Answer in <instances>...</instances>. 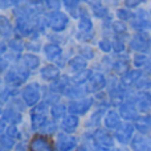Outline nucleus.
Returning a JSON list of instances; mask_svg holds the SVG:
<instances>
[{
    "mask_svg": "<svg viewBox=\"0 0 151 151\" xmlns=\"http://www.w3.org/2000/svg\"><path fill=\"white\" fill-rule=\"evenodd\" d=\"M150 47V41H149V37L143 33H139V35H135L133 37L130 42V48L133 50L138 53H142V52H146Z\"/></svg>",
    "mask_w": 151,
    "mask_h": 151,
    "instance_id": "12",
    "label": "nucleus"
},
{
    "mask_svg": "<svg viewBox=\"0 0 151 151\" xmlns=\"http://www.w3.org/2000/svg\"><path fill=\"white\" fill-rule=\"evenodd\" d=\"M133 27L138 31H147V29H151V21L149 19V15H147L146 11L141 9L137 12L135 17L133 20Z\"/></svg>",
    "mask_w": 151,
    "mask_h": 151,
    "instance_id": "11",
    "label": "nucleus"
},
{
    "mask_svg": "<svg viewBox=\"0 0 151 151\" xmlns=\"http://www.w3.org/2000/svg\"><path fill=\"white\" fill-rule=\"evenodd\" d=\"M21 96L25 102V105L28 106H36L37 102L40 101V97H41V89H40L39 83H29L21 91Z\"/></svg>",
    "mask_w": 151,
    "mask_h": 151,
    "instance_id": "3",
    "label": "nucleus"
},
{
    "mask_svg": "<svg viewBox=\"0 0 151 151\" xmlns=\"http://www.w3.org/2000/svg\"><path fill=\"white\" fill-rule=\"evenodd\" d=\"M135 86L141 90H146V89H150L151 88V81L149 78H145V77H141L138 81H137Z\"/></svg>",
    "mask_w": 151,
    "mask_h": 151,
    "instance_id": "35",
    "label": "nucleus"
},
{
    "mask_svg": "<svg viewBox=\"0 0 151 151\" xmlns=\"http://www.w3.org/2000/svg\"><path fill=\"white\" fill-rule=\"evenodd\" d=\"M20 63L23 66H25L27 69H36L40 64V60L36 55H24L23 57L20 58Z\"/></svg>",
    "mask_w": 151,
    "mask_h": 151,
    "instance_id": "21",
    "label": "nucleus"
},
{
    "mask_svg": "<svg viewBox=\"0 0 151 151\" xmlns=\"http://www.w3.org/2000/svg\"><path fill=\"white\" fill-rule=\"evenodd\" d=\"M137 129L139 130V133L143 135L151 137V117L146 115V117H141L137 119Z\"/></svg>",
    "mask_w": 151,
    "mask_h": 151,
    "instance_id": "19",
    "label": "nucleus"
},
{
    "mask_svg": "<svg viewBox=\"0 0 151 151\" xmlns=\"http://www.w3.org/2000/svg\"><path fill=\"white\" fill-rule=\"evenodd\" d=\"M93 13L97 17H105L107 15V9L99 3H94L93 4Z\"/></svg>",
    "mask_w": 151,
    "mask_h": 151,
    "instance_id": "32",
    "label": "nucleus"
},
{
    "mask_svg": "<svg viewBox=\"0 0 151 151\" xmlns=\"http://www.w3.org/2000/svg\"><path fill=\"white\" fill-rule=\"evenodd\" d=\"M111 151H122V150H119V149H114V150H111Z\"/></svg>",
    "mask_w": 151,
    "mask_h": 151,
    "instance_id": "50",
    "label": "nucleus"
},
{
    "mask_svg": "<svg viewBox=\"0 0 151 151\" xmlns=\"http://www.w3.org/2000/svg\"><path fill=\"white\" fill-rule=\"evenodd\" d=\"M70 69L74 72H82L85 70L86 68V58H82V57H74L73 60L70 61Z\"/></svg>",
    "mask_w": 151,
    "mask_h": 151,
    "instance_id": "26",
    "label": "nucleus"
},
{
    "mask_svg": "<svg viewBox=\"0 0 151 151\" xmlns=\"http://www.w3.org/2000/svg\"><path fill=\"white\" fill-rule=\"evenodd\" d=\"M5 66H7V61H5L4 58H3V60H1V70H4Z\"/></svg>",
    "mask_w": 151,
    "mask_h": 151,
    "instance_id": "48",
    "label": "nucleus"
},
{
    "mask_svg": "<svg viewBox=\"0 0 151 151\" xmlns=\"http://www.w3.org/2000/svg\"><path fill=\"white\" fill-rule=\"evenodd\" d=\"M9 47H11V49H12L13 52H21L23 48H24V45H23V42H21L20 40H11Z\"/></svg>",
    "mask_w": 151,
    "mask_h": 151,
    "instance_id": "40",
    "label": "nucleus"
},
{
    "mask_svg": "<svg viewBox=\"0 0 151 151\" xmlns=\"http://www.w3.org/2000/svg\"><path fill=\"white\" fill-rule=\"evenodd\" d=\"M113 28H114V32L117 35L126 33V25L122 23V21H115V23L113 24Z\"/></svg>",
    "mask_w": 151,
    "mask_h": 151,
    "instance_id": "39",
    "label": "nucleus"
},
{
    "mask_svg": "<svg viewBox=\"0 0 151 151\" xmlns=\"http://www.w3.org/2000/svg\"><path fill=\"white\" fill-rule=\"evenodd\" d=\"M134 104H135L138 111L147 113L151 109V94L149 93H139L134 98Z\"/></svg>",
    "mask_w": 151,
    "mask_h": 151,
    "instance_id": "13",
    "label": "nucleus"
},
{
    "mask_svg": "<svg viewBox=\"0 0 151 151\" xmlns=\"http://www.w3.org/2000/svg\"><path fill=\"white\" fill-rule=\"evenodd\" d=\"M89 90V88H85V86H81V85H74V86H69L64 93L66 94L68 97H72V98H77V97H85L86 93Z\"/></svg>",
    "mask_w": 151,
    "mask_h": 151,
    "instance_id": "20",
    "label": "nucleus"
},
{
    "mask_svg": "<svg viewBox=\"0 0 151 151\" xmlns=\"http://www.w3.org/2000/svg\"><path fill=\"white\" fill-rule=\"evenodd\" d=\"M82 55L85 56L86 58H93L94 53H93V50H91L90 48H83V49H82Z\"/></svg>",
    "mask_w": 151,
    "mask_h": 151,
    "instance_id": "46",
    "label": "nucleus"
},
{
    "mask_svg": "<svg viewBox=\"0 0 151 151\" xmlns=\"http://www.w3.org/2000/svg\"><path fill=\"white\" fill-rule=\"evenodd\" d=\"M99 48H101L104 52H110V50H111V44H110V41H107V40H102V41H99Z\"/></svg>",
    "mask_w": 151,
    "mask_h": 151,
    "instance_id": "43",
    "label": "nucleus"
},
{
    "mask_svg": "<svg viewBox=\"0 0 151 151\" xmlns=\"http://www.w3.org/2000/svg\"><path fill=\"white\" fill-rule=\"evenodd\" d=\"M0 143H1V149L9 150L15 146V139L11 138V137L7 135V134H3L1 138H0Z\"/></svg>",
    "mask_w": 151,
    "mask_h": 151,
    "instance_id": "31",
    "label": "nucleus"
},
{
    "mask_svg": "<svg viewBox=\"0 0 151 151\" xmlns=\"http://www.w3.org/2000/svg\"><path fill=\"white\" fill-rule=\"evenodd\" d=\"M150 72H151V65H150Z\"/></svg>",
    "mask_w": 151,
    "mask_h": 151,
    "instance_id": "51",
    "label": "nucleus"
},
{
    "mask_svg": "<svg viewBox=\"0 0 151 151\" xmlns=\"http://www.w3.org/2000/svg\"><path fill=\"white\" fill-rule=\"evenodd\" d=\"M141 3V0H125V4L127 8H135L138 7V4Z\"/></svg>",
    "mask_w": 151,
    "mask_h": 151,
    "instance_id": "44",
    "label": "nucleus"
},
{
    "mask_svg": "<svg viewBox=\"0 0 151 151\" xmlns=\"http://www.w3.org/2000/svg\"><path fill=\"white\" fill-rule=\"evenodd\" d=\"M21 119H23V115H21L17 110L13 109V107H8V109H5L4 111H3V119L1 121H4L5 123L17 125V123L21 122Z\"/></svg>",
    "mask_w": 151,
    "mask_h": 151,
    "instance_id": "16",
    "label": "nucleus"
},
{
    "mask_svg": "<svg viewBox=\"0 0 151 151\" xmlns=\"http://www.w3.org/2000/svg\"><path fill=\"white\" fill-rule=\"evenodd\" d=\"M63 1H64V4H65V7L72 11V15L73 16L77 15V13H76V9H77V5L81 0H63Z\"/></svg>",
    "mask_w": 151,
    "mask_h": 151,
    "instance_id": "36",
    "label": "nucleus"
},
{
    "mask_svg": "<svg viewBox=\"0 0 151 151\" xmlns=\"http://www.w3.org/2000/svg\"><path fill=\"white\" fill-rule=\"evenodd\" d=\"M47 111H48L47 102H42V104H39V105H36V106H33V109H32V111H31V125L35 131H40L49 122L48 117H47Z\"/></svg>",
    "mask_w": 151,
    "mask_h": 151,
    "instance_id": "2",
    "label": "nucleus"
},
{
    "mask_svg": "<svg viewBox=\"0 0 151 151\" xmlns=\"http://www.w3.org/2000/svg\"><path fill=\"white\" fill-rule=\"evenodd\" d=\"M131 149L133 151H151V139L143 134L134 137L131 141Z\"/></svg>",
    "mask_w": 151,
    "mask_h": 151,
    "instance_id": "14",
    "label": "nucleus"
},
{
    "mask_svg": "<svg viewBox=\"0 0 151 151\" xmlns=\"http://www.w3.org/2000/svg\"><path fill=\"white\" fill-rule=\"evenodd\" d=\"M113 48H114V50L117 53H121V52H123V49H125V45H123L121 41H115L114 45H113Z\"/></svg>",
    "mask_w": 151,
    "mask_h": 151,
    "instance_id": "45",
    "label": "nucleus"
},
{
    "mask_svg": "<svg viewBox=\"0 0 151 151\" xmlns=\"http://www.w3.org/2000/svg\"><path fill=\"white\" fill-rule=\"evenodd\" d=\"M5 134L7 135H9L11 138L13 139H19L20 138V131H19V129L16 127V125H9L7 127V130H5Z\"/></svg>",
    "mask_w": 151,
    "mask_h": 151,
    "instance_id": "34",
    "label": "nucleus"
},
{
    "mask_svg": "<svg viewBox=\"0 0 151 151\" xmlns=\"http://www.w3.org/2000/svg\"><path fill=\"white\" fill-rule=\"evenodd\" d=\"M105 126L107 129H118L121 126V115L115 110H109L105 115Z\"/></svg>",
    "mask_w": 151,
    "mask_h": 151,
    "instance_id": "18",
    "label": "nucleus"
},
{
    "mask_svg": "<svg viewBox=\"0 0 151 151\" xmlns=\"http://www.w3.org/2000/svg\"><path fill=\"white\" fill-rule=\"evenodd\" d=\"M44 53H45L48 60L53 61L61 56V48L56 44H47L44 47Z\"/></svg>",
    "mask_w": 151,
    "mask_h": 151,
    "instance_id": "22",
    "label": "nucleus"
},
{
    "mask_svg": "<svg viewBox=\"0 0 151 151\" xmlns=\"http://www.w3.org/2000/svg\"><path fill=\"white\" fill-rule=\"evenodd\" d=\"M146 63H147V57L145 55H142V53H138V55L134 57V64H135V66H143Z\"/></svg>",
    "mask_w": 151,
    "mask_h": 151,
    "instance_id": "41",
    "label": "nucleus"
},
{
    "mask_svg": "<svg viewBox=\"0 0 151 151\" xmlns=\"http://www.w3.org/2000/svg\"><path fill=\"white\" fill-rule=\"evenodd\" d=\"M93 105V98H81V99H76V101H72L69 104V113L74 115H82L85 113L89 111V109Z\"/></svg>",
    "mask_w": 151,
    "mask_h": 151,
    "instance_id": "6",
    "label": "nucleus"
},
{
    "mask_svg": "<svg viewBox=\"0 0 151 151\" xmlns=\"http://www.w3.org/2000/svg\"><path fill=\"white\" fill-rule=\"evenodd\" d=\"M29 72L25 69V66L21 65V68H15L5 74V82L11 86H19L28 78Z\"/></svg>",
    "mask_w": 151,
    "mask_h": 151,
    "instance_id": "4",
    "label": "nucleus"
},
{
    "mask_svg": "<svg viewBox=\"0 0 151 151\" xmlns=\"http://www.w3.org/2000/svg\"><path fill=\"white\" fill-rule=\"evenodd\" d=\"M114 70L117 72V73H119V74L127 73V63L123 61V60L117 61V63L114 64Z\"/></svg>",
    "mask_w": 151,
    "mask_h": 151,
    "instance_id": "33",
    "label": "nucleus"
},
{
    "mask_svg": "<svg viewBox=\"0 0 151 151\" xmlns=\"http://www.w3.org/2000/svg\"><path fill=\"white\" fill-rule=\"evenodd\" d=\"M68 82H69V78L68 77H63L60 78L58 81H56L55 83L52 85V89L55 91H65L66 89L69 88L68 86Z\"/></svg>",
    "mask_w": 151,
    "mask_h": 151,
    "instance_id": "30",
    "label": "nucleus"
},
{
    "mask_svg": "<svg viewBox=\"0 0 151 151\" xmlns=\"http://www.w3.org/2000/svg\"><path fill=\"white\" fill-rule=\"evenodd\" d=\"M45 3H47V7L49 8V9H52L53 12L60 9V7H61L60 0H45Z\"/></svg>",
    "mask_w": 151,
    "mask_h": 151,
    "instance_id": "42",
    "label": "nucleus"
},
{
    "mask_svg": "<svg viewBox=\"0 0 151 151\" xmlns=\"http://www.w3.org/2000/svg\"><path fill=\"white\" fill-rule=\"evenodd\" d=\"M11 3H12L11 0H0V7H1L3 9H5V8H7Z\"/></svg>",
    "mask_w": 151,
    "mask_h": 151,
    "instance_id": "47",
    "label": "nucleus"
},
{
    "mask_svg": "<svg viewBox=\"0 0 151 151\" xmlns=\"http://www.w3.org/2000/svg\"><path fill=\"white\" fill-rule=\"evenodd\" d=\"M91 77V73L89 70H82V72H78L76 73V76L72 78V81L76 83V85H81V83H85L86 80Z\"/></svg>",
    "mask_w": 151,
    "mask_h": 151,
    "instance_id": "29",
    "label": "nucleus"
},
{
    "mask_svg": "<svg viewBox=\"0 0 151 151\" xmlns=\"http://www.w3.org/2000/svg\"><path fill=\"white\" fill-rule=\"evenodd\" d=\"M141 78V72H137V70H131L129 73H125L122 77V83L123 86H130L137 83V81Z\"/></svg>",
    "mask_w": 151,
    "mask_h": 151,
    "instance_id": "25",
    "label": "nucleus"
},
{
    "mask_svg": "<svg viewBox=\"0 0 151 151\" xmlns=\"http://www.w3.org/2000/svg\"><path fill=\"white\" fill-rule=\"evenodd\" d=\"M57 151H73L77 147V138L69 134H58L56 139Z\"/></svg>",
    "mask_w": 151,
    "mask_h": 151,
    "instance_id": "7",
    "label": "nucleus"
},
{
    "mask_svg": "<svg viewBox=\"0 0 151 151\" xmlns=\"http://www.w3.org/2000/svg\"><path fill=\"white\" fill-rule=\"evenodd\" d=\"M0 31H1V35L4 37L11 36V33H12V27H11V23L4 17V16L0 17Z\"/></svg>",
    "mask_w": 151,
    "mask_h": 151,
    "instance_id": "28",
    "label": "nucleus"
},
{
    "mask_svg": "<svg viewBox=\"0 0 151 151\" xmlns=\"http://www.w3.org/2000/svg\"><path fill=\"white\" fill-rule=\"evenodd\" d=\"M78 125H80V119H78V117L74 115V114H70V115H66V117L63 119L61 127H63V130L65 131L66 134H72L77 130Z\"/></svg>",
    "mask_w": 151,
    "mask_h": 151,
    "instance_id": "15",
    "label": "nucleus"
},
{
    "mask_svg": "<svg viewBox=\"0 0 151 151\" xmlns=\"http://www.w3.org/2000/svg\"><path fill=\"white\" fill-rule=\"evenodd\" d=\"M134 126L131 123H122L118 129H115V138L119 143L127 145L130 141H133Z\"/></svg>",
    "mask_w": 151,
    "mask_h": 151,
    "instance_id": "8",
    "label": "nucleus"
},
{
    "mask_svg": "<svg viewBox=\"0 0 151 151\" xmlns=\"http://www.w3.org/2000/svg\"><path fill=\"white\" fill-rule=\"evenodd\" d=\"M55 131H56V125H55L53 122H50V121H49V122H48L47 125H45L44 127L41 129V130H40V133L44 135V134H53Z\"/></svg>",
    "mask_w": 151,
    "mask_h": 151,
    "instance_id": "37",
    "label": "nucleus"
},
{
    "mask_svg": "<svg viewBox=\"0 0 151 151\" xmlns=\"http://www.w3.org/2000/svg\"><path fill=\"white\" fill-rule=\"evenodd\" d=\"M88 88L89 90L91 91H98L101 90V89L105 88V85H106V80H105L104 74L101 73H93L91 74V77L89 78V83H88Z\"/></svg>",
    "mask_w": 151,
    "mask_h": 151,
    "instance_id": "17",
    "label": "nucleus"
},
{
    "mask_svg": "<svg viewBox=\"0 0 151 151\" xmlns=\"http://www.w3.org/2000/svg\"><path fill=\"white\" fill-rule=\"evenodd\" d=\"M66 113V107L64 106V105H60V104H56L52 106V109H50V114H52V117L55 118V119H60V118H65L64 115H65Z\"/></svg>",
    "mask_w": 151,
    "mask_h": 151,
    "instance_id": "27",
    "label": "nucleus"
},
{
    "mask_svg": "<svg viewBox=\"0 0 151 151\" xmlns=\"http://www.w3.org/2000/svg\"><path fill=\"white\" fill-rule=\"evenodd\" d=\"M93 28V23H91L90 17L88 16V13L83 9H81V15H80V29L83 33H88L91 31Z\"/></svg>",
    "mask_w": 151,
    "mask_h": 151,
    "instance_id": "23",
    "label": "nucleus"
},
{
    "mask_svg": "<svg viewBox=\"0 0 151 151\" xmlns=\"http://www.w3.org/2000/svg\"><path fill=\"white\" fill-rule=\"evenodd\" d=\"M119 115L126 121L138 119V109L133 101H126L119 106Z\"/></svg>",
    "mask_w": 151,
    "mask_h": 151,
    "instance_id": "9",
    "label": "nucleus"
},
{
    "mask_svg": "<svg viewBox=\"0 0 151 151\" xmlns=\"http://www.w3.org/2000/svg\"><path fill=\"white\" fill-rule=\"evenodd\" d=\"M48 23H49L50 28H52L53 31L61 32L66 28V25H68V23H69V19L65 13L60 12V11H55V12H52L49 15Z\"/></svg>",
    "mask_w": 151,
    "mask_h": 151,
    "instance_id": "5",
    "label": "nucleus"
},
{
    "mask_svg": "<svg viewBox=\"0 0 151 151\" xmlns=\"http://www.w3.org/2000/svg\"><path fill=\"white\" fill-rule=\"evenodd\" d=\"M29 151H53V146L44 135H37L29 143Z\"/></svg>",
    "mask_w": 151,
    "mask_h": 151,
    "instance_id": "10",
    "label": "nucleus"
},
{
    "mask_svg": "<svg viewBox=\"0 0 151 151\" xmlns=\"http://www.w3.org/2000/svg\"><path fill=\"white\" fill-rule=\"evenodd\" d=\"M41 77L45 81H53L58 77V69L53 65H47L41 69Z\"/></svg>",
    "mask_w": 151,
    "mask_h": 151,
    "instance_id": "24",
    "label": "nucleus"
},
{
    "mask_svg": "<svg viewBox=\"0 0 151 151\" xmlns=\"http://www.w3.org/2000/svg\"><path fill=\"white\" fill-rule=\"evenodd\" d=\"M11 1H12L13 4H20V3H23L24 0H11Z\"/></svg>",
    "mask_w": 151,
    "mask_h": 151,
    "instance_id": "49",
    "label": "nucleus"
},
{
    "mask_svg": "<svg viewBox=\"0 0 151 151\" xmlns=\"http://www.w3.org/2000/svg\"><path fill=\"white\" fill-rule=\"evenodd\" d=\"M117 16L119 20H130V19L133 17V13L129 9H118Z\"/></svg>",
    "mask_w": 151,
    "mask_h": 151,
    "instance_id": "38",
    "label": "nucleus"
},
{
    "mask_svg": "<svg viewBox=\"0 0 151 151\" xmlns=\"http://www.w3.org/2000/svg\"><path fill=\"white\" fill-rule=\"evenodd\" d=\"M88 145L91 146L93 151H107L111 147H114V139L106 130L98 129L94 131L93 137Z\"/></svg>",
    "mask_w": 151,
    "mask_h": 151,
    "instance_id": "1",
    "label": "nucleus"
}]
</instances>
